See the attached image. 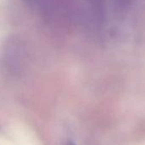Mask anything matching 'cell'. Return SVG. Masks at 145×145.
I'll return each mask as SVG.
<instances>
[{
  "mask_svg": "<svg viewBox=\"0 0 145 145\" xmlns=\"http://www.w3.org/2000/svg\"><path fill=\"white\" fill-rule=\"evenodd\" d=\"M66 145H75V144H74L73 143H68Z\"/></svg>",
  "mask_w": 145,
  "mask_h": 145,
  "instance_id": "cell-1",
  "label": "cell"
}]
</instances>
